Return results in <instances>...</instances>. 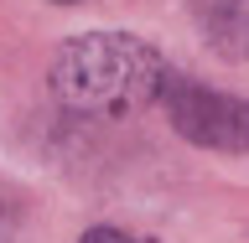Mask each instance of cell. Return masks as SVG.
I'll return each instance as SVG.
<instances>
[{
	"mask_svg": "<svg viewBox=\"0 0 249 243\" xmlns=\"http://www.w3.org/2000/svg\"><path fill=\"white\" fill-rule=\"evenodd\" d=\"M166 78L161 52L124 31H89L52 57V93L83 114H120L140 98H161Z\"/></svg>",
	"mask_w": 249,
	"mask_h": 243,
	"instance_id": "1",
	"label": "cell"
},
{
	"mask_svg": "<svg viewBox=\"0 0 249 243\" xmlns=\"http://www.w3.org/2000/svg\"><path fill=\"white\" fill-rule=\"evenodd\" d=\"M161 104H166V114H171V124H177L182 140L208 145V150H249V104L244 98L202 88V83L166 78Z\"/></svg>",
	"mask_w": 249,
	"mask_h": 243,
	"instance_id": "2",
	"label": "cell"
},
{
	"mask_svg": "<svg viewBox=\"0 0 249 243\" xmlns=\"http://www.w3.org/2000/svg\"><path fill=\"white\" fill-rule=\"evenodd\" d=\"M213 42L223 47V52L249 57V0H229V5L213 16Z\"/></svg>",
	"mask_w": 249,
	"mask_h": 243,
	"instance_id": "3",
	"label": "cell"
},
{
	"mask_svg": "<svg viewBox=\"0 0 249 243\" xmlns=\"http://www.w3.org/2000/svg\"><path fill=\"white\" fill-rule=\"evenodd\" d=\"M83 243H151V238H130V233H120V228H89Z\"/></svg>",
	"mask_w": 249,
	"mask_h": 243,
	"instance_id": "4",
	"label": "cell"
},
{
	"mask_svg": "<svg viewBox=\"0 0 249 243\" xmlns=\"http://www.w3.org/2000/svg\"><path fill=\"white\" fill-rule=\"evenodd\" d=\"M62 5H73V0H62Z\"/></svg>",
	"mask_w": 249,
	"mask_h": 243,
	"instance_id": "5",
	"label": "cell"
}]
</instances>
